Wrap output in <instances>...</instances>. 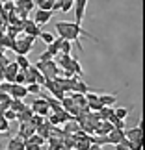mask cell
<instances>
[{
  "label": "cell",
  "instance_id": "cell-1",
  "mask_svg": "<svg viewBox=\"0 0 145 150\" xmlns=\"http://www.w3.org/2000/svg\"><path fill=\"white\" fill-rule=\"evenodd\" d=\"M54 32H56V33H58V35H60L61 39H65V41L74 43V47L78 48V52H84V47H82V43H80V35L89 37L91 41H95V43H101V39H99V37L91 35L89 32H86L82 26L74 24V22H67V21H60V22H56Z\"/></svg>",
  "mask_w": 145,
  "mask_h": 150
},
{
  "label": "cell",
  "instance_id": "cell-2",
  "mask_svg": "<svg viewBox=\"0 0 145 150\" xmlns=\"http://www.w3.org/2000/svg\"><path fill=\"white\" fill-rule=\"evenodd\" d=\"M34 41H36V37H30V35L19 37V39H15L11 50H13L17 56H28V52H30L32 47H34Z\"/></svg>",
  "mask_w": 145,
  "mask_h": 150
},
{
  "label": "cell",
  "instance_id": "cell-3",
  "mask_svg": "<svg viewBox=\"0 0 145 150\" xmlns=\"http://www.w3.org/2000/svg\"><path fill=\"white\" fill-rule=\"evenodd\" d=\"M34 67H36L37 71L43 74L45 80H54L58 74H60V69L56 67V63H54V61H37Z\"/></svg>",
  "mask_w": 145,
  "mask_h": 150
},
{
  "label": "cell",
  "instance_id": "cell-4",
  "mask_svg": "<svg viewBox=\"0 0 145 150\" xmlns=\"http://www.w3.org/2000/svg\"><path fill=\"white\" fill-rule=\"evenodd\" d=\"M30 109L34 111V115H39V117H47V115L50 113V108H49V104H47L45 98H36L32 102Z\"/></svg>",
  "mask_w": 145,
  "mask_h": 150
},
{
  "label": "cell",
  "instance_id": "cell-5",
  "mask_svg": "<svg viewBox=\"0 0 145 150\" xmlns=\"http://www.w3.org/2000/svg\"><path fill=\"white\" fill-rule=\"evenodd\" d=\"M86 6H88V0H74L73 8H74V24H82L84 21V13H86Z\"/></svg>",
  "mask_w": 145,
  "mask_h": 150
},
{
  "label": "cell",
  "instance_id": "cell-6",
  "mask_svg": "<svg viewBox=\"0 0 145 150\" xmlns=\"http://www.w3.org/2000/svg\"><path fill=\"white\" fill-rule=\"evenodd\" d=\"M45 87H47L49 91H50V95H52V98H56V100H63V98H65V93H63V91H61V87H60V85H58L56 82H54V80H47V82H45Z\"/></svg>",
  "mask_w": 145,
  "mask_h": 150
},
{
  "label": "cell",
  "instance_id": "cell-7",
  "mask_svg": "<svg viewBox=\"0 0 145 150\" xmlns=\"http://www.w3.org/2000/svg\"><path fill=\"white\" fill-rule=\"evenodd\" d=\"M125 137H126V139H129L130 143H141V141H143L141 120H140V124H138L136 128H130V130H126V132H125Z\"/></svg>",
  "mask_w": 145,
  "mask_h": 150
},
{
  "label": "cell",
  "instance_id": "cell-8",
  "mask_svg": "<svg viewBox=\"0 0 145 150\" xmlns=\"http://www.w3.org/2000/svg\"><path fill=\"white\" fill-rule=\"evenodd\" d=\"M13 100H22L24 96L28 95V91H26V85H19V83H11V89H9V93H8Z\"/></svg>",
  "mask_w": 145,
  "mask_h": 150
},
{
  "label": "cell",
  "instance_id": "cell-9",
  "mask_svg": "<svg viewBox=\"0 0 145 150\" xmlns=\"http://www.w3.org/2000/svg\"><path fill=\"white\" fill-rule=\"evenodd\" d=\"M21 28L26 32V35H30V37H39V33H41V28H39L34 21H24L21 24Z\"/></svg>",
  "mask_w": 145,
  "mask_h": 150
},
{
  "label": "cell",
  "instance_id": "cell-10",
  "mask_svg": "<svg viewBox=\"0 0 145 150\" xmlns=\"http://www.w3.org/2000/svg\"><path fill=\"white\" fill-rule=\"evenodd\" d=\"M36 134V126H34L32 122H22L21 124V128H19V134H17V137L19 139H22V141H26L30 135H34Z\"/></svg>",
  "mask_w": 145,
  "mask_h": 150
},
{
  "label": "cell",
  "instance_id": "cell-11",
  "mask_svg": "<svg viewBox=\"0 0 145 150\" xmlns=\"http://www.w3.org/2000/svg\"><path fill=\"white\" fill-rule=\"evenodd\" d=\"M50 17H52V11H43V9H37L36 11V15H34V22L41 28V26H45L47 22L50 21Z\"/></svg>",
  "mask_w": 145,
  "mask_h": 150
},
{
  "label": "cell",
  "instance_id": "cell-12",
  "mask_svg": "<svg viewBox=\"0 0 145 150\" xmlns=\"http://www.w3.org/2000/svg\"><path fill=\"white\" fill-rule=\"evenodd\" d=\"M108 139H110V145H117V143H121L125 139V130H112L108 134Z\"/></svg>",
  "mask_w": 145,
  "mask_h": 150
},
{
  "label": "cell",
  "instance_id": "cell-13",
  "mask_svg": "<svg viewBox=\"0 0 145 150\" xmlns=\"http://www.w3.org/2000/svg\"><path fill=\"white\" fill-rule=\"evenodd\" d=\"M115 100H117V96H115V95H99V104L104 106V108L114 106Z\"/></svg>",
  "mask_w": 145,
  "mask_h": 150
},
{
  "label": "cell",
  "instance_id": "cell-14",
  "mask_svg": "<svg viewBox=\"0 0 145 150\" xmlns=\"http://www.w3.org/2000/svg\"><path fill=\"white\" fill-rule=\"evenodd\" d=\"M76 132H80V128H78V122L74 119H71V120H67L65 122V128H63V134L65 135H69V134H76Z\"/></svg>",
  "mask_w": 145,
  "mask_h": 150
},
{
  "label": "cell",
  "instance_id": "cell-15",
  "mask_svg": "<svg viewBox=\"0 0 145 150\" xmlns=\"http://www.w3.org/2000/svg\"><path fill=\"white\" fill-rule=\"evenodd\" d=\"M32 117H34V111H32L30 108H26L24 111L17 113V119H15V120H19V122L22 124V122H30V120H32Z\"/></svg>",
  "mask_w": 145,
  "mask_h": 150
},
{
  "label": "cell",
  "instance_id": "cell-16",
  "mask_svg": "<svg viewBox=\"0 0 145 150\" xmlns=\"http://www.w3.org/2000/svg\"><path fill=\"white\" fill-rule=\"evenodd\" d=\"M60 43H61V37H58V39H54L50 45H47V52H49L52 57L60 54Z\"/></svg>",
  "mask_w": 145,
  "mask_h": 150
},
{
  "label": "cell",
  "instance_id": "cell-17",
  "mask_svg": "<svg viewBox=\"0 0 145 150\" xmlns=\"http://www.w3.org/2000/svg\"><path fill=\"white\" fill-rule=\"evenodd\" d=\"M8 150H24V141L19 137H11L8 143Z\"/></svg>",
  "mask_w": 145,
  "mask_h": 150
},
{
  "label": "cell",
  "instance_id": "cell-18",
  "mask_svg": "<svg viewBox=\"0 0 145 150\" xmlns=\"http://www.w3.org/2000/svg\"><path fill=\"white\" fill-rule=\"evenodd\" d=\"M54 2L56 0H34V4H36L39 9H43V11H52Z\"/></svg>",
  "mask_w": 145,
  "mask_h": 150
},
{
  "label": "cell",
  "instance_id": "cell-19",
  "mask_svg": "<svg viewBox=\"0 0 145 150\" xmlns=\"http://www.w3.org/2000/svg\"><path fill=\"white\" fill-rule=\"evenodd\" d=\"M26 108H28V106H26L22 100H13V98H11V102H9V109H11V111H15V113L24 111Z\"/></svg>",
  "mask_w": 145,
  "mask_h": 150
},
{
  "label": "cell",
  "instance_id": "cell-20",
  "mask_svg": "<svg viewBox=\"0 0 145 150\" xmlns=\"http://www.w3.org/2000/svg\"><path fill=\"white\" fill-rule=\"evenodd\" d=\"M71 71L74 72V76H78V78L84 76V71H82V67H80V59H78V57H73V61H71Z\"/></svg>",
  "mask_w": 145,
  "mask_h": 150
},
{
  "label": "cell",
  "instance_id": "cell-21",
  "mask_svg": "<svg viewBox=\"0 0 145 150\" xmlns=\"http://www.w3.org/2000/svg\"><path fill=\"white\" fill-rule=\"evenodd\" d=\"M130 109H132V108H130ZM130 109H129V108H115V109H114V117L125 120L126 117H129V111H130Z\"/></svg>",
  "mask_w": 145,
  "mask_h": 150
},
{
  "label": "cell",
  "instance_id": "cell-22",
  "mask_svg": "<svg viewBox=\"0 0 145 150\" xmlns=\"http://www.w3.org/2000/svg\"><path fill=\"white\" fill-rule=\"evenodd\" d=\"M15 63H17V67H19L21 71H26V69L30 67V61H28V57H26V56H17Z\"/></svg>",
  "mask_w": 145,
  "mask_h": 150
},
{
  "label": "cell",
  "instance_id": "cell-23",
  "mask_svg": "<svg viewBox=\"0 0 145 150\" xmlns=\"http://www.w3.org/2000/svg\"><path fill=\"white\" fill-rule=\"evenodd\" d=\"M112 115H114V109L112 108H104L102 106V109L99 111V119H101V122H102V120H108Z\"/></svg>",
  "mask_w": 145,
  "mask_h": 150
},
{
  "label": "cell",
  "instance_id": "cell-24",
  "mask_svg": "<svg viewBox=\"0 0 145 150\" xmlns=\"http://www.w3.org/2000/svg\"><path fill=\"white\" fill-rule=\"evenodd\" d=\"M60 54L71 56V41H65V39H61V43H60Z\"/></svg>",
  "mask_w": 145,
  "mask_h": 150
},
{
  "label": "cell",
  "instance_id": "cell-25",
  "mask_svg": "<svg viewBox=\"0 0 145 150\" xmlns=\"http://www.w3.org/2000/svg\"><path fill=\"white\" fill-rule=\"evenodd\" d=\"M34 0H19V9H24V11H30L34 8Z\"/></svg>",
  "mask_w": 145,
  "mask_h": 150
},
{
  "label": "cell",
  "instance_id": "cell-26",
  "mask_svg": "<svg viewBox=\"0 0 145 150\" xmlns=\"http://www.w3.org/2000/svg\"><path fill=\"white\" fill-rule=\"evenodd\" d=\"M60 4H61V8H60V11H63V13H67V11H69V9L73 8L74 0H60Z\"/></svg>",
  "mask_w": 145,
  "mask_h": 150
},
{
  "label": "cell",
  "instance_id": "cell-27",
  "mask_svg": "<svg viewBox=\"0 0 145 150\" xmlns=\"http://www.w3.org/2000/svg\"><path fill=\"white\" fill-rule=\"evenodd\" d=\"M26 91L32 93V95H39L41 93V85L39 83H30V85H26Z\"/></svg>",
  "mask_w": 145,
  "mask_h": 150
},
{
  "label": "cell",
  "instance_id": "cell-28",
  "mask_svg": "<svg viewBox=\"0 0 145 150\" xmlns=\"http://www.w3.org/2000/svg\"><path fill=\"white\" fill-rule=\"evenodd\" d=\"M26 141H30V143H34V145H39V146H41L43 143H45V139H43L41 135H37V134H34V135H30V137H28Z\"/></svg>",
  "mask_w": 145,
  "mask_h": 150
},
{
  "label": "cell",
  "instance_id": "cell-29",
  "mask_svg": "<svg viewBox=\"0 0 145 150\" xmlns=\"http://www.w3.org/2000/svg\"><path fill=\"white\" fill-rule=\"evenodd\" d=\"M39 37H41L47 45H50L52 41H54V33H50V32H41V33H39Z\"/></svg>",
  "mask_w": 145,
  "mask_h": 150
},
{
  "label": "cell",
  "instance_id": "cell-30",
  "mask_svg": "<svg viewBox=\"0 0 145 150\" xmlns=\"http://www.w3.org/2000/svg\"><path fill=\"white\" fill-rule=\"evenodd\" d=\"M2 117H4V119L9 122V120H15V119H17V113H15V111H11V109L8 108V109L4 111V115H2Z\"/></svg>",
  "mask_w": 145,
  "mask_h": 150
},
{
  "label": "cell",
  "instance_id": "cell-31",
  "mask_svg": "<svg viewBox=\"0 0 145 150\" xmlns=\"http://www.w3.org/2000/svg\"><path fill=\"white\" fill-rule=\"evenodd\" d=\"M9 102H11V96L8 93H0V104H2V106L9 108Z\"/></svg>",
  "mask_w": 145,
  "mask_h": 150
},
{
  "label": "cell",
  "instance_id": "cell-32",
  "mask_svg": "<svg viewBox=\"0 0 145 150\" xmlns=\"http://www.w3.org/2000/svg\"><path fill=\"white\" fill-rule=\"evenodd\" d=\"M9 130V122L4 117H0V132H8Z\"/></svg>",
  "mask_w": 145,
  "mask_h": 150
},
{
  "label": "cell",
  "instance_id": "cell-33",
  "mask_svg": "<svg viewBox=\"0 0 145 150\" xmlns=\"http://www.w3.org/2000/svg\"><path fill=\"white\" fill-rule=\"evenodd\" d=\"M24 150H41V146L34 145V143H30V141H24Z\"/></svg>",
  "mask_w": 145,
  "mask_h": 150
},
{
  "label": "cell",
  "instance_id": "cell-34",
  "mask_svg": "<svg viewBox=\"0 0 145 150\" xmlns=\"http://www.w3.org/2000/svg\"><path fill=\"white\" fill-rule=\"evenodd\" d=\"M9 89H11V83H8V82H0V93H9Z\"/></svg>",
  "mask_w": 145,
  "mask_h": 150
},
{
  "label": "cell",
  "instance_id": "cell-35",
  "mask_svg": "<svg viewBox=\"0 0 145 150\" xmlns=\"http://www.w3.org/2000/svg\"><path fill=\"white\" fill-rule=\"evenodd\" d=\"M52 59H54V57H52V56L49 54V52H47V50H45V52H43V54H41V56H39V61H52Z\"/></svg>",
  "mask_w": 145,
  "mask_h": 150
},
{
  "label": "cell",
  "instance_id": "cell-36",
  "mask_svg": "<svg viewBox=\"0 0 145 150\" xmlns=\"http://www.w3.org/2000/svg\"><path fill=\"white\" fill-rule=\"evenodd\" d=\"M88 106H89L91 109H93V111H101V109H102V106H101V104H99V102H89Z\"/></svg>",
  "mask_w": 145,
  "mask_h": 150
},
{
  "label": "cell",
  "instance_id": "cell-37",
  "mask_svg": "<svg viewBox=\"0 0 145 150\" xmlns=\"http://www.w3.org/2000/svg\"><path fill=\"white\" fill-rule=\"evenodd\" d=\"M88 150H104V146H99V145H89Z\"/></svg>",
  "mask_w": 145,
  "mask_h": 150
},
{
  "label": "cell",
  "instance_id": "cell-38",
  "mask_svg": "<svg viewBox=\"0 0 145 150\" xmlns=\"http://www.w3.org/2000/svg\"><path fill=\"white\" fill-rule=\"evenodd\" d=\"M115 150H132L129 146H123V145H115Z\"/></svg>",
  "mask_w": 145,
  "mask_h": 150
}]
</instances>
